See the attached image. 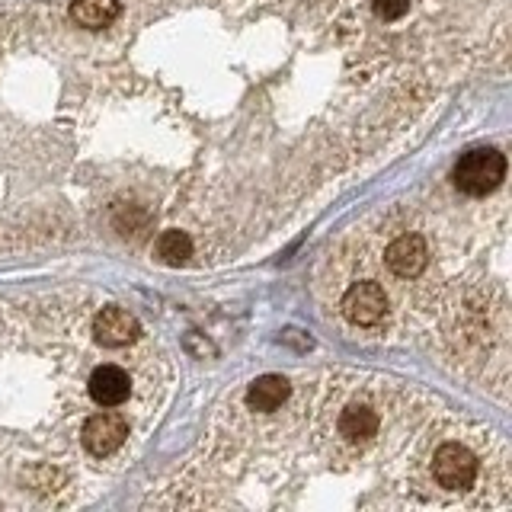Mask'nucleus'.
<instances>
[{
  "instance_id": "20e7f679",
  "label": "nucleus",
  "mask_w": 512,
  "mask_h": 512,
  "mask_svg": "<svg viewBox=\"0 0 512 512\" xmlns=\"http://www.w3.org/2000/svg\"><path fill=\"white\" fill-rule=\"evenodd\" d=\"M125 436H128V423L119 413H96L84 426V445L96 458H106L116 452V448L125 442Z\"/></svg>"
},
{
  "instance_id": "423d86ee",
  "label": "nucleus",
  "mask_w": 512,
  "mask_h": 512,
  "mask_svg": "<svg viewBox=\"0 0 512 512\" xmlns=\"http://www.w3.org/2000/svg\"><path fill=\"white\" fill-rule=\"evenodd\" d=\"M138 320L122 308H103L93 317V336L103 346H128L138 340Z\"/></svg>"
},
{
  "instance_id": "1a4fd4ad",
  "label": "nucleus",
  "mask_w": 512,
  "mask_h": 512,
  "mask_svg": "<svg viewBox=\"0 0 512 512\" xmlns=\"http://www.w3.org/2000/svg\"><path fill=\"white\" fill-rule=\"evenodd\" d=\"M119 0H71V20L84 29H103L112 26L119 16Z\"/></svg>"
},
{
  "instance_id": "9d476101",
  "label": "nucleus",
  "mask_w": 512,
  "mask_h": 512,
  "mask_svg": "<svg viewBox=\"0 0 512 512\" xmlns=\"http://www.w3.org/2000/svg\"><path fill=\"white\" fill-rule=\"evenodd\" d=\"M340 432L349 442H365L378 432V413L365 404H352L340 413Z\"/></svg>"
},
{
  "instance_id": "f03ea898",
  "label": "nucleus",
  "mask_w": 512,
  "mask_h": 512,
  "mask_svg": "<svg viewBox=\"0 0 512 512\" xmlns=\"http://www.w3.org/2000/svg\"><path fill=\"white\" fill-rule=\"evenodd\" d=\"M432 474L445 490H468L477 480V458L471 448L458 442H445L432 458Z\"/></svg>"
},
{
  "instance_id": "7ed1b4c3",
  "label": "nucleus",
  "mask_w": 512,
  "mask_h": 512,
  "mask_svg": "<svg viewBox=\"0 0 512 512\" xmlns=\"http://www.w3.org/2000/svg\"><path fill=\"white\" fill-rule=\"evenodd\" d=\"M343 314L349 324L356 327H375L378 320L388 314V298H384V288L378 282H356L343 295Z\"/></svg>"
},
{
  "instance_id": "9b49d317",
  "label": "nucleus",
  "mask_w": 512,
  "mask_h": 512,
  "mask_svg": "<svg viewBox=\"0 0 512 512\" xmlns=\"http://www.w3.org/2000/svg\"><path fill=\"white\" fill-rule=\"evenodd\" d=\"M157 256L167 266H183L192 256V240L186 231H164L157 237Z\"/></svg>"
},
{
  "instance_id": "f8f14e48",
  "label": "nucleus",
  "mask_w": 512,
  "mask_h": 512,
  "mask_svg": "<svg viewBox=\"0 0 512 512\" xmlns=\"http://www.w3.org/2000/svg\"><path fill=\"white\" fill-rule=\"evenodd\" d=\"M372 10H375L378 20L394 23V20H400V16H407L410 0H372Z\"/></svg>"
},
{
  "instance_id": "0eeeda50",
  "label": "nucleus",
  "mask_w": 512,
  "mask_h": 512,
  "mask_svg": "<svg viewBox=\"0 0 512 512\" xmlns=\"http://www.w3.org/2000/svg\"><path fill=\"white\" fill-rule=\"evenodd\" d=\"M132 394V378L119 365H100L90 375V397L100 407H119Z\"/></svg>"
},
{
  "instance_id": "f257e3e1",
  "label": "nucleus",
  "mask_w": 512,
  "mask_h": 512,
  "mask_svg": "<svg viewBox=\"0 0 512 512\" xmlns=\"http://www.w3.org/2000/svg\"><path fill=\"white\" fill-rule=\"evenodd\" d=\"M506 180V154L496 148H474L455 164V186L468 196H487Z\"/></svg>"
},
{
  "instance_id": "6e6552de",
  "label": "nucleus",
  "mask_w": 512,
  "mask_h": 512,
  "mask_svg": "<svg viewBox=\"0 0 512 512\" xmlns=\"http://www.w3.org/2000/svg\"><path fill=\"white\" fill-rule=\"evenodd\" d=\"M288 394H292V384H288L282 375H260L247 388V404L260 413H269V410L282 407Z\"/></svg>"
},
{
  "instance_id": "39448f33",
  "label": "nucleus",
  "mask_w": 512,
  "mask_h": 512,
  "mask_svg": "<svg viewBox=\"0 0 512 512\" xmlns=\"http://www.w3.org/2000/svg\"><path fill=\"white\" fill-rule=\"evenodd\" d=\"M384 263L400 279H413L420 276L429 263V250H426V240L420 234H404L397 237L394 244L384 250Z\"/></svg>"
}]
</instances>
